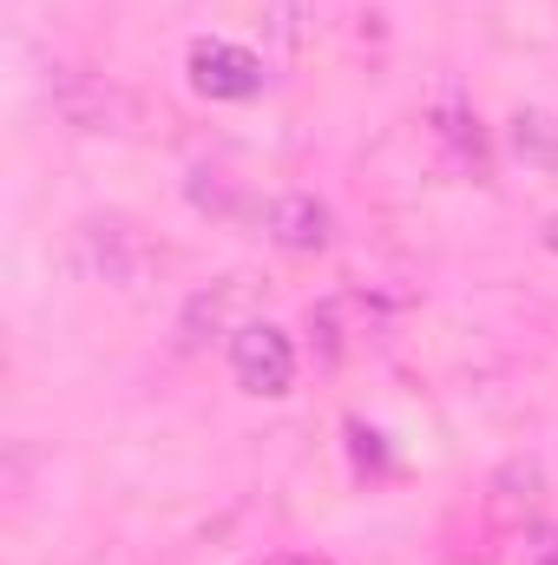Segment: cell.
<instances>
[{"label": "cell", "instance_id": "2", "mask_svg": "<svg viewBox=\"0 0 558 565\" xmlns=\"http://www.w3.org/2000/svg\"><path fill=\"white\" fill-rule=\"evenodd\" d=\"M53 106H60V119L79 126V132H132V126H139V99H132L126 86L86 79V73H79V79H60Z\"/></svg>", "mask_w": 558, "mask_h": 565}, {"label": "cell", "instance_id": "6", "mask_svg": "<svg viewBox=\"0 0 558 565\" xmlns=\"http://www.w3.org/2000/svg\"><path fill=\"white\" fill-rule=\"evenodd\" d=\"M296 26H302V0H270V33L282 46H296Z\"/></svg>", "mask_w": 558, "mask_h": 565}, {"label": "cell", "instance_id": "8", "mask_svg": "<svg viewBox=\"0 0 558 565\" xmlns=\"http://www.w3.org/2000/svg\"><path fill=\"white\" fill-rule=\"evenodd\" d=\"M546 244H552V250H558V217H552V224H546Z\"/></svg>", "mask_w": 558, "mask_h": 565}, {"label": "cell", "instance_id": "4", "mask_svg": "<svg viewBox=\"0 0 558 565\" xmlns=\"http://www.w3.org/2000/svg\"><path fill=\"white\" fill-rule=\"evenodd\" d=\"M257 224H264V237L282 244V250H329V237H335V217H329V204L322 198H309V191H282V198H264L257 204Z\"/></svg>", "mask_w": 558, "mask_h": 565}, {"label": "cell", "instance_id": "3", "mask_svg": "<svg viewBox=\"0 0 558 565\" xmlns=\"http://www.w3.org/2000/svg\"><path fill=\"white\" fill-rule=\"evenodd\" d=\"M191 86L204 99H250V93H264V60L237 40H197L191 46Z\"/></svg>", "mask_w": 558, "mask_h": 565}, {"label": "cell", "instance_id": "5", "mask_svg": "<svg viewBox=\"0 0 558 565\" xmlns=\"http://www.w3.org/2000/svg\"><path fill=\"white\" fill-rule=\"evenodd\" d=\"M126 250H144L126 224H93V231H86V257H93V270L132 289V277H139L144 264H126Z\"/></svg>", "mask_w": 558, "mask_h": 565}, {"label": "cell", "instance_id": "1", "mask_svg": "<svg viewBox=\"0 0 558 565\" xmlns=\"http://www.w3.org/2000/svg\"><path fill=\"white\" fill-rule=\"evenodd\" d=\"M230 375L250 388V395H289L296 382V342L282 335L277 322H244L230 329Z\"/></svg>", "mask_w": 558, "mask_h": 565}, {"label": "cell", "instance_id": "7", "mask_svg": "<svg viewBox=\"0 0 558 565\" xmlns=\"http://www.w3.org/2000/svg\"><path fill=\"white\" fill-rule=\"evenodd\" d=\"M250 565H329L322 553H264V559H250Z\"/></svg>", "mask_w": 558, "mask_h": 565}]
</instances>
